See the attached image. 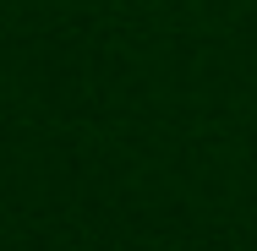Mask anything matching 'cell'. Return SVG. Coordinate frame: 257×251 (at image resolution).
Here are the masks:
<instances>
[]
</instances>
